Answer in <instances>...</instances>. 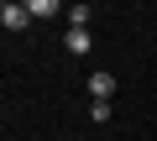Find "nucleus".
I'll return each mask as SVG.
<instances>
[{"instance_id": "obj_1", "label": "nucleus", "mask_w": 157, "mask_h": 141, "mask_svg": "<svg viewBox=\"0 0 157 141\" xmlns=\"http://www.w3.org/2000/svg\"><path fill=\"white\" fill-rule=\"evenodd\" d=\"M0 26H6V32H26L32 26V11L21 6V0H0Z\"/></svg>"}, {"instance_id": "obj_2", "label": "nucleus", "mask_w": 157, "mask_h": 141, "mask_svg": "<svg viewBox=\"0 0 157 141\" xmlns=\"http://www.w3.org/2000/svg\"><path fill=\"white\" fill-rule=\"evenodd\" d=\"M84 84H89V99H110L115 94V73H89Z\"/></svg>"}, {"instance_id": "obj_3", "label": "nucleus", "mask_w": 157, "mask_h": 141, "mask_svg": "<svg viewBox=\"0 0 157 141\" xmlns=\"http://www.w3.org/2000/svg\"><path fill=\"white\" fill-rule=\"evenodd\" d=\"M63 47H68V52H89V47H94V37H89V26H68V37H63Z\"/></svg>"}, {"instance_id": "obj_4", "label": "nucleus", "mask_w": 157, "mask_h": 141, "mask_svg": "<svg viewBox=\"0 0 157 141\" xmlns=\"http://www.w3.org/2000/svg\"><path fill=\"white\" fill-rule=\"evenodd\" d=\"M21 6L32 11V21H47V16H58V6H63V0H21Z\"/></svg>"}, {"instance_id": "obj_5", "label": "nucleus", "mask_w": 157, "mask_h": 141, "mask_svg": "<svg viewBox=\"0 0 157 141\" xmlns=\"http://www.w3.org/2000/svg\"><path fill=\"white\" fill-rule=\"evenodd\" d=\"M89 21H94V6H84V0L68 6V26H89Z\"/></svg>"}, {"instance_id": "obj_6", "label": "nucleus", "mask_w": 157, "mask_h": 141, "mask_svg": "<svg viewBox=\"0 0 157 141\" xmlns=\"http://www.w3.org/2000/svg\"><path fill=\"white\" fill-rule=\"evenodd\" d=\"M89 115H94V125H105L110 120V99H89Z\"/></svg>"}]
</instances>
